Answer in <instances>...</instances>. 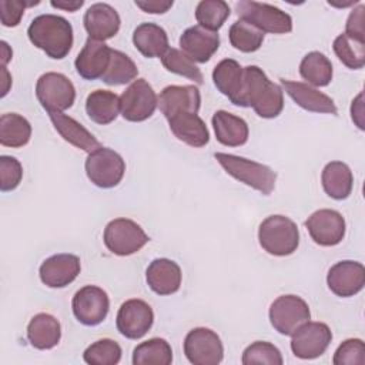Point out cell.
<instances>
[{"instance_id": "obj_10", "label": "cell", "mask_w": 365, "mask_h": 365, "mask_svg": "<svg viewBox=\"0 0 365 365\" xmlns=\"http://www.w3.org/2000/svg\"><path fill=\"white\" fill-rule=\"evenodd\" d=\"M184 354L192 365H218L224 358V346L217 332L198 327L185 335Z\"/></svg>"}, {"instance_id": "obj_40", "label": "cell", "mask_w": 365, "mask_h": 365, "mask_svg": "<svg viewBox=\"0 0 365 365\" xmlns=\"http://www.w3.org/2000/svg\"><path fill=\"white\" fill-rule=\"evenodd\" d=\"M161 63L170 73L187 77L197 84H201L204 80L202 73L197 64L178 48H168L167 53L161 57Z\"/></svg>"}, {"instance_id": "obj_45", "label": "cell", "mask_w": 365, "mask_h": 365, "mask_svg": "<svg viewBox=\"0 0 365 365\" xmlns=\"http://www.w3.org/2000/svg\"><path fill=\"white\" fill-rule=\"evenodd\" d=\"M40 1H20V0H1L0 1V19L4 27H16L19 26L24 9L33 4H38Z\"/></svg>"}, {"instance_id": "obj_17", "label": "cell", "mask_w": 365, "mask_h": 365, "mask_svg": "<svg viewBox=\"0 0 365 365\" xmlns=\"http://www.w3.org/2000/svg\"><path fill=\"white\" fill-rule=\"evenodd\" d=\"M110 57L111 48L104 41L88 37L81 51L77 54L74 66L80 77L91 81L103 77L108 67Z\"/></svg>"}, {"instance_id": "obj_26", "label": "cell", "mask_w": 365, "mask_h": 365, "mask_svg": "<svg viewBox=\"0 0 365 365\" xmlns=\"http://www.w3.org/2000/svg\"><path fill=\"white\" fill-rule=\"evenodd\" d=\"M61 338V325L56 317L47 312L36 314L27 325V339L36 349H51Z\"/></svg>"}, {"instance_id": "obj_13", "label": "cell", "mask_w": 365, "mask_h": 365, "mask_svg": "<svg viewBox=\"0 0 365 365\" xmlns=\"http://www.w3.org/2000/svg\"><path fill=\"white\" fill-rule=\"evenodd\" d=\"M154 312L153 308L143 299H127L118 308L115 325L118 332L128 339L143 338L153 327Z\"/></svg>"}, {"instance_id": "obj_20", "label": "cell", "mask_w": 365, "mask_h": 365, "mask_svg": "<svg viewBox=\"0 0 365 365\" xmlns=\"http://www.w3.org/2000/svg\"><path fill=\"white\" fill-rule=\"evenodd\" d=\"M200 106L201 96L195 86H167L158 96V107L165 118L184 111L198 114Z\"/></svg>"}, {"instance_id": "obj_2", "label": "cell", "mask_w": 365, "mask_h": 365, "mask_svg": "<svg viewBox=\"0 0 365 365\" xmlns=\"http://www.w3.org/2000/svg\"><path fill=\"white\" fill-rule=\"evenodd\" d=\"M214 157L225 173L237 181L259 191L264 195H269L274 191L277 173L268 165L227 153H215Z\"/></svg>"}, {"instance_id": "obj_1", "label": "cell", "mask_w": 365, "mask_h": 365, "mask_svg": "<svg viewBox=\"0 0 365 365\" xmlns=\"http://www.w3.org/2000/svg\"><path fill=\"white\" fill-rule=\"evenodd\" d=\"M29 40L50 58H64L73 47V26L61 16L40 14L27 29Z\"/></svg>"}, {"instance_id": "obj_50", "label": "cell", "mask_w": 365, "mask_h": 365, "mask_svg": "<svg viewBox=\"0 0 365 365\" xmlns=\"http://www.w3.org/2000/svg\"><path fill=\"white\" fill-rule=\"evenodd\" d=\"M0 46H1V66L6 67V64L11 60L13 51H11V48L9 47V44L6 41H0Z\"/></svg>"}, {"instance_id": "obj_43", "label": "cell", "mask_w": 365, "mask_h": 365, "mask_svg": "<svg viewBox=\"0 0 365 365\" xmlns=\"http://www.w3.org/2000/svg\"><path fill=\"white\" fill-rule=\"evenodd\" d=\"M334 365H364L365 346L359 338L345 339L335 351L332 358Z\"/></svg>"}, {"instance_id": "obj_24", "label": "cell", "mask_w": 365, "mask_h": 365, "mask_svg": "<svg viewBox=\"0 0 365 365\" xmlns=\"http://www.w3.org/2000/svg\"><path fill=\"white\" fill-rule=\"evenodd\" d=\"M212 128L218 143L227 147L244 145L248 140V124L244 118L225 110H218L212 115Z\"/></svg>"}, {"instance_id": "obj_36", "label": "cell", "mask_w": 365, "mask_h": 365, "mask_svg": "<svg viewBox=\"0 0 365 365\" xmlns=\"http://www.w3.org/2000/svg\"><path fill=\"white\" fill-rule=\"evenodd\" d=\"M334 51L339 61L351 70H359L365 64V40L351 37L345 33L334 40Z\"/></svg>"}, {"instance_id": "obj_41", "label": "cell", "mask_w": 365, "mask_h": 365, "mask_svg": "<svg viewBox=\"0 0 365 365\" xmlns=\"http://www.w3.org/2000/svg\"><path fill=\"white\" fill-rule=\"evenodd\" d=\"M241 362L244 365H254V364L282 365L284 359H282L281 351L274 344L267 341H255L244 349Z\"/></svg>"}, {"instance_id": "obj_7", "label": "cell", "mask_w": 365, "mask_h": 365, "mask_svg": "<svg viewBox=\"0 0 365 365\" xmlns=\"http://www.w3.org/2000/svg\"><path fill=\"white\" fill-rule=\"evenodd\" d=\"M88 180L100 188H113L118 185L125 173L123 157L107 147H100L88 153L84 163Z\"/></svg>"}, {"instance_id": "obj_42", "label": "cell", "mask_w": 365, "mask_h": 365, "mask_svg": "<svg viewBox=\"0 0 365 365\" xmlns=\"http://www.w3.org/2000/svg\"><path fill=\"white\" fill-rule=\"evenodd\" d=\"M284 108V90L275 83H269L264 94L254 104L252 110L262 118H275Z\"/></svg>"}, {"instance_id": "obj_35", "label": "cell", "mask_w": 365, "mask_h": 365, "mask_svg": "<svg viewBox=\"0 0 365 365\" xmlns=\"http://www.w3.org/2000/svg\"><path fill=\"white\" fill-rule=\"evenodd\" d=\"M138 68L135 63L123 51L111 48V57L101 81L108 86H123L137 78Z\"/></svg>"}, {"instance_id": "obj_29", "label": "cell", "mask_w": 365, "mask_h": 365, "mask_svg": "<svg viewBox=\"0 0 365 365\" xmlns=\"http://www.w3.org/2000/svg\"><path fill=\"white\" fill-rule=\"evenodd\" d=\"M86 113L96 124H110L120 113V97L110 90H94L86 98Z\"/></svg>"}, {"instance_id": "obj_47", "label": "cell", "mask_w": 365, "mask_h": 365, "mask_svg": "<svg viewBox=\"0 0 365 365\" xmlns=\"http://www.w3.org/2000/svg\"><path fill=\"white\" fill-rule=\"evenodd\" d=\"M135 6L150 14H163L173 7V1H158V0L138 1V0H135Z\"/></svg>"}, {"instance_id": "obj_21", "label": "cell", "mask_w": 365, "mask_h": 365, "mask_svg": "<svg viewBox=\"0 0 365 365\" xmlns=\"http://www.w3.org/2000/svg\"><path fill=\"white\" fill-rule=\"evenodd\" d=\"M281 84L285 93L304 110L311 113H322V114H332L336 115L338 110L334 100L321 93L319 90L314 88L312 86L301 81H291L281 78Z\"/></svg>"}, {"instance_id": "obj_31", "label": "cell", "mask_w": 365, "mask_h": 365, "mask_svg": "<svg viewBox=\"0 0 365 365\" xmlns=\"http://www.w3.org/2000/svg\"><path fill=\"white\" fill-rule=\"evenodd\" d=\"M31 137V124L17 113H4L0 117V144L19 148L26 145Z\"/></svg>"}, {"instance_id": "obj_27", "label": "cell", "mask_w": 365, "mask_h": 365, "mask_svg": "<svg viewBox=\"0 0 365 365\" xmlns=\"http://www.w3.org/2000/svg\"><path fill=\"white\" fill-rule=\"evenodd\" d=\"M135 48L147 58L163 57L168 50V36L155 23H141L133 31Z\"/></svg>"}, {"instance_id": "obj_49", "label": "cell", "mask_w": 365, "mask_h": 365, "mask_svg": "<svg viewBox=\"0 0 365 365\" xmlns=\"http://www.w3.org/2000/svg\"><path fill=\"white\" fill-rule=\"evenodd\" d=\"M362 113H364V110H362V103L359 104V108H356L355 101H352V106H351V117H352V120L355 121V124L358 125V128H359V130H364Z\"/></svg>"}, {"instance_id": "obj_11", "label": "cell", "mask_w": 365, "mask_h": 365, "mask_svg": "<svg viewBox=\"0 0 365 365\" xmlns=\"http://www.w3.org/2000/svg\"><path fill=\"white\" fill-rule=\"evenodd\" d=\"M71 308L80 324L96 327L106 319L110 309V299L103 288L97 285H84L74 294Z\"/></svg>"}, {"instance_id": "obj_38", "label": "cell", "mask_w": 365, "mask_h": 365, "mask_svg": "<svg viewBox=\"0 0 365 365\" xmlns=\"http://www.w3.org/2000/svg\"><path fill=\"white\" fill-rule=\"evenodd\" d=\"M228 37L231 46L242 53L257 51L264 41V33L244 20H237L232 23Z\"/></svg>"}, {"instance_id": "obj_32", "label": "cell", "mask_w": 365, "mask_h": 365, "mask_svg": "<svg viewBox=\"0 0 365 365\" xmlns=\"http://www.w3.org/2000/svg\"><path fill=\"white\" fill-rule=\"evenodd\" d=\"M299 74L307 84L325 87L332 80V64L321 51H309L299 63Z\"/></svg>"}, {"instance_id": "obj_18", "label": "cell", "mask_w": 365, "mask_h": 365, "mask_svg": "<svg viewBox=\"0 0 365 365\" xmlns=\"http://www.w3.org/2000/svg\"><path fill=\"white\" fill-rule=\"evenodd\" d=\"M83 23L90 38L104 41L118 33L121 20L117 10L110 4L94 3L84 13Z\"/></svg>"}, {"instance_id": "obj_15", "label": "cell", "mask_w": 365, "mask_h": 365, "mask_svg": "<svg viewBox=\"0 0 365 365\" xmlns=\"http://www.w3.org/2000/svg\"><path fill=\"white\" fill-rule=\"evenodd\" d=\"M327 284L336 297H354L361 292L365 285V268L358 261H339L329 268Z\"/></svg>"}, {"instance_id": "obj_16", "label": "cell", "mask_w": 365, "mask_h": 365, "mask_svg": "<svg viewBox=\"0 0 365 365\" xmlns=\"http://www.w3.org/2000/svg\"><path fill=\"white\" fill-rule=\"evenodd\" d=\"M80 258L74 254H56L46 258L38 275L41 282L48 288H64L71 284L80 274Z\"/></svg>"}, {"instance_id": "obj_39", "label": "cell", "mask_w": 365, "mask_h": 365, "mask_svg": "<svg viewBox=\"0 0 365 365\" xmlns=\"http://www.w3.org/2000/svg\"><path fill=\"white\" fill-rule=\"evenodd\" d=\"M121 354L118 342L110 338H103L86 348L83 359L88 365H115L120 362Z\"/></svg>"}, {"instance_id": "obj_8", "label": "cell", "mask_w": 365, "mask_h": 365, "mask_svg": "<svg viewBox=\"0 0 365 365\" xmlns=\"http://www.w3.org/2000/svg\"><path fill=\"white\" fill-rule=\"evenodd\" d=\"M269 322L281 335H292L301 325L311 319V311L305 299L298 295H281L269 307Z\"/></svg>"}, {"instance_id": "obj_6", "label": "cell", "mask_w": 365, "mask_h": 365, "mask_svg": "<svg viewBox=\"0 0 365 365\" xmlns=\"http://www.w3.org/2000/svg\"><path fill=\"white\" fill-rule=\"evenodd\" d=\"M36 97L48 114L63 113L74 104L76 88L67 76L48 71L38 77L36 83Z\"/></svg>"}, {"instance_id": "obj_19", "label": "cell", "mask_w": 365, "mask_h": 365, "mask_svg": "<svg viewBox=\"0 0 365 365\" xmlns=\"http://www.w3.org/2000/svg\"><path fill=\"white\" fill-rule=\"evenodd\" d=\"M180 47L194 63H207L220 47V36L217 31L192 26L181 34Z\"/></svg>"}, {"instance_id": "obj_28", "label": "cell", "mask_w": 365, "mask_h": 365, "mask_svg": "<svg viewBox=\"0 0 365 365\" xmlns=\"http://www.w3.org/2000/svg\"><path fill=\"white\" fill-rule=\"evenodd\" d=\"M321 182L328 197L334 200H345L352 192L354 175L345 163L331 161L322 170Z\"/></svg>"}, {"instance_id": "obj_51", "label": "cell", "mask_w": 365, "mask_h": 365, "mask_svg": "<svg viewBox=\"0 0 365 365\" xmlns=\"http://www.w3.org/2000/svg\"><path fill=\"white\" fill-rule=\"evenodd\" d=\"M1 71H3V91H1V97H4L7 93H9V87L11 84V77L9 76V71L6 67L1 66Z\"/></svg>"}, {"instance_id": "obj_4", "label": "cell", "mask_w": 365, "mask_h": 365, "mask_svg": "<svg viewBox=\"0 0 365 365\" xmlns=\"http://www.w3.org/2000/svg\"><path fill=\"white\" fill-rule=\"evenodd\" d=\"M235 11L240 20H244L262 33L285 34L292 30V19L284 10L251 0H241L235 3Z\"/></svg>"}, {"instance_id": "obj_44", "label": "cell", "mask_w": 365, "mask_h": 365, "mask_svg": "<svg viewBox=\"0 0 365 365\" xmlns=\"http://www.w3.org/2000/svg\"><path fill=\"white\" fill-rule=\"evenodd\" d=\"M23 178V167L16 157H0V190L3 192L13 191L19 187Z\"/></svg>"}, {"instance_id": "obj_25", "label": "cell", "mask_w": 365, "mask_h": 365, "mask_svg": "<svg viewBox=\"0 0 365 365\" xmlns=\"http://www.w3.org/2000/svg\"><path fill=\"white\" fill-rule=\"evenodd\" d=\"M48 117L57 133L71 145L86 153H91L101 147L98 140L73 117L66 115L64 113H50Z\"/></svg>"}, {"instance_id": "obj_34", "label": "cell", "mask_w": 365, "mask_h": 365, "mask_svg": "<svg viewBox=\"0 0 365 365\" xmlns=\"http://www.w3.org/2000/svg\"><path fill=\"white\" fill-rule=\"evenodd\" d=\"M171 362V345L163 338L147 339L138 344L133 351L134 365H170Z\"/></svg>"}, {"instance_id": "obj_22", "label": "cell", "mask_w": 365, "mask_h": 365, "mask_svg": "<svg viewBox=\"0 0 365 365\" xmlns=\"http://www.w3.org/2000/svg\"><path fill=\"white\" fill-rule=\"evenodd\" d=\"M181 268L168 258H155L145 269V281L157 295L175 294L181 287Z\"/></svg>"}, {"instance_id": "obj_48", "label": "cell", "mask_w": 365, "mask_h": 365, "mask_svg": "<svg viewBox=\"0 0 365 365\" xmlns=\"http://www.w3.org/2000/svg\"><path fill=\"white\" fill-rule=\"evenodd\" d=\"M50 4L53 7H56V9H61V10L73 13V11L78 10L84 4V1L83 0H71V1H67V0H57V1L51 0Z\"/></svg>"}, {"instance_id": "obj_23", "label": "cell", "mask_w": 365, "mask_h": 365, "mask_svg": "<svg viewBox=\"0 0 365 365\" xmlns=\"http://www.w3.org/2000/svg\"><path fill=\"white\" fill-rule=\"evenodd\" d=\"M171 133L182 143L200 148L208 144L210 131L201 117L195 113H178L167 118Z\"/></svg>"}, {"instance_id": "obj_46", "label": "cell", "mask_w": 365, "mask_h": 365, "mask_svg": "<svg viewBox=\"0 0 365 365\" xmlns=\"http://www.w3.org/2000/svg\"><path fill=\"white\" fill-rule=\"evenodd\" d=\"M364 4H359L356 9H354L346 20L345 24V34L351 37H356L361 40H365V26H364Z\"/></svg>"}, {"instance_id": "obj_33", "label": "cell", "mask_w": 365, "mask_h": 365, "mask_svg": "<svg viewBox=\"0 0 365 365\" xmlns=\"http://www.w3.org/2000/svg\"><path fill=\"white\" fill-rule=\"evenodd\" d=\"M242 68L241 64L234 58L221 60L212 71V81L217 90L230 98L232 103L240 91L242 81Z\"/></svg>"}, {"instance_id": "obj_5", "label": "cell", "mask_w": 365, "mask_h": 365, "mask_svg": "<svg viewBox=\"0 0 365 365\" xmlns=\"http://www.w3.org/2000/svg\"><path fill=\"white\" fill-rule=\"evenodd\" d=\"M103 241L114 255L127 257L138 252L150 241V237L135 221L114 218L106 225Z\"/></svg>"}, {"instance_id": "obj_30", "label": "cell", "mask_w": 365, "mask_h": 365, "mask_svg": "<svg viewBox=\"0 0 365 365\" xmlns=\"http://www.w3.org/2000/svg\"><path fill=\"white\" fill-rule=\"evenodd\" d=\"M271 80L258 66H247L242 68V81L240 91L232 101L238 107H254V104L264 94Z\"/></svg>"}, {"instance_id": "obj_12", "label": "cell", "mask_w": 365, "mask_h": 365, "mask_svg": "<svg viewBox=\"0 0 365 365\" xmlns=\"http://www.w3.org/2000/svg\"><path fill=\"white\" fill-rule=\"evenodd\" d=\"M291 351L297 358L315 359L332 341V332L324 322H305L291 335Z\"/></svg>"}, {"instance_id": "obj_14", "label": "cell", "mask_w": 365, "mask_h": 365, "mask_svg": "<svg viewBox=\"0 0 365 365\" xmlns=\"http://www.w3.org/2000/svg\"><path fill=\"white\" fill-rule=\"evenodd\" d=\"M305 227L315 244L321 247L338 245L345 237V218L341 212L329 208H321L312 212L307 221Z\"/></svg>"}, {"instance_id": "obj_3", "label": "cell", "mask_w": 365, "mask_h": 365, "mask_svg": "<svg viewBox=\"0 0 365 365\" xmlns=\"http://www.w3.org/2000/svg\"><path fill=\"white\" fill-rule=\"evenodd\" d=\"M258 241L265 252L275 257H287L297 251L299 231L289 217L275 214L259 224Z\"/></svg>"}, {"instance_id": "obj_9", "label": "cell", "mask_w": 365, "mask_h": 365, "mask_svg": "<svg viewBox=\"0 0 365 365\" xmlns=\"http://www.w3.org/2000/svg\"><path fill=\"white\" fill-rule=\"evenodd\" d=\"M158 106V96L145 78L134 80L120 96V113L124 120L141 123L150 118Z\"/></svg>"}, {"instance_id": "obj_37", "label": "cell", "mask_w": 365, "mask_h": 365, "mask_svg": "<svg viewBox=\"0 0 365 365\" xmlns=\"http://www.w3.org/2000/svg\"><path fill=\"white\" fill-rule=\"evenodd\" d=\"M230 13V6L222 0H202L195 7V20L198 26L218 33Z\"/></svg>"}]
</instances>
